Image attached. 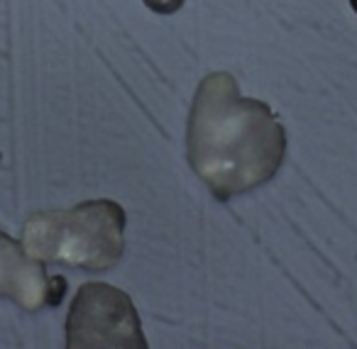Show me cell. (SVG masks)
Returning <instances> with one entry per match:
<instances>
[{
	"label": "cell",
	"mask_w": 357,
	"mask_h": 349,
	"mask_svg": "<svg viewBox=\"0 0 357 349\" xmlns=\"http://www.w3.org/2000/svg\"><path fill=\"white\" fill-rule=\"evenodd\" d=\"M194 173L220 203L272 181L287 154V132L267 103L245 98L225 71L201 81L186 130Z\"/></svg>",
	"instance_id": "6da1fadb"
},
{
	"label": "cell",
	"mask_w": 357,
	"mask_h": 349,
	"mask_svg": "<svg viewBox=\"0 0 357 349\" xmlns=\"http://www.w3.org/2000/svg\"><path fill=\"white\" fill-rule=\"evenodd\" d=\"M125 222V210L108 198L86 201L71 210L35 212L22 227V247L37 261L105 271L123 259Z\"/></svg>",
	"instance_id": "7a4b0ae2"
},
{
	"label": "cell",
	"mask_w": 357,
	"mask_h": 349,
	"mask_svg": "<svg viewBox=\"0 0 357 349\" xmlns=\"http://www.w3.org/2000/svg\"><path fill=\"white\" fill-rule=\"evenodd\" d=\"M66 347H147L139 315L130 295L108 284L81 286L66 315Z\"/></svg>",
	"instance_id": "3957f363"
},
{
	"label": "cell",
	"mask_w": 357,
	"mask_h": 349,
	"mask_svg": "<svg viewBox=\"0 0 357 349\" xmlns=\"http://www.w3.org/2000/svg\"><path fill=\"white\" fill-rule=\"evenodd\" d=\"M66 293L61 276L47 274L45 261L32 259L20 242L0 230V298L15 300L20 308H54Z\"/></svg>",
	"instance_id": "277c9868"
},
{
	"label": "cell",
	"mask_w": 357,
	"mask_h": 349,
	"mask_svg": "<svg viewBox=\"0 0 357 349\" xmlns=\"http://www.w3.org/2000/svg\"><path fill=\"white\" fill-rule=\"evenodd\" d=\"M144 6H147L149 10L159 13V15H172V13L181 10L184 0H144Z\"/></svg>",
	"instance_id": "5b68a950"
},
{
	"label": "cell",
	"mask_w": 357,
	"mask_h": 349,
	"mask_svg": "<svg viewBox=\"0 0 357 349\" xmlns=\"http://www.w3.org/2000/svg\"><path fill=\"white\" fill-rule=\"evenodd\" d=\"M350 6H352V10L357 13V0H350Z\"/></svg>",
	"instance_id": "8992f818"
}]
</instances>
